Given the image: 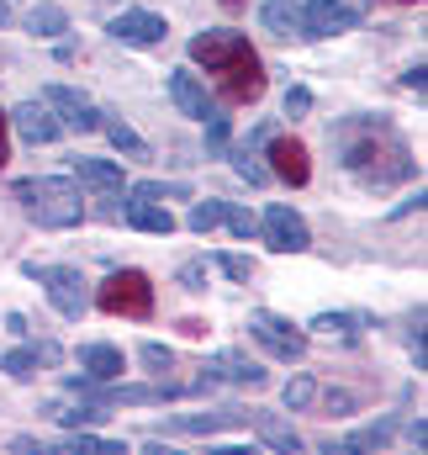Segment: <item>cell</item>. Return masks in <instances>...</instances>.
Returning <instances> with one entry per match:
<instances>
[{
    "label": "cell",
    "mask_w": 428,
    "mask_h": 455,
    "mask_svg": "<svg viewBox=\"0 0 428 455\" xmlns=\"http://www.w3.org/2000/svg\"><path fill=\"white\" fill-rule=\"evenodd\" d=\"M333 143H338V159L354 180L365 186H397L413 175V154H408V138L386 122V116H349L333 127Z\"/></svg>",
    "instance_id": "cell-1"
},
{
    "label": "cell",
    "mask_w": 428,
    "mask_h": 455,
    "mask_svg": "<svg viewBox=\"0 0 428 455\" xmlns=\"http://www.w3.org/2000/svg\"><path fill=\"white\" fill-rule=\"evenodd\" d=\"M191 64H202L207 75H217V91L233 107H249V101L265 96V64L249 48V37L233 32V27H217V32L191 37Z\"/></svg>",
    "instance_id": "cell-2"
},
{
    "label": "cell",
    "mask_w": 428,
    "mask_h": 455,
    "mask_svg": "<svg viewBox=\"0 0 428 455\" xmlns=\"http://www.w3.org/2000/svg\"><path fill=\"white\" fill-rule=\"evenodd\" d=\"M16 202H21V212H27L32 223H37V228H53V233L85 223V202H80L75 180H64V175H37V180H21V186H16Z\"/></svg>",
    "instance_id": "cell-3"
},
{
    "label": "cell",
    "mask_w": 428,
    "mask_h": 455,
    "mask_svg": "<svg viewBox=\"0 0 428 455\" xmlns=\"http://www.w3.org/2000/svg\"><path fill=\"white\" fill-rule=\"evenodd\" d=\"M96 307L111 313V318H148L154 313V281L143 270H116V275L101 281Z\"/></svg>",
    "instance_id": "cell-4"
},
{
    "label": "cell",
    "mask_w": 428,
    "mask_h": 455,
    "mask_svg": "<svg viewBox=\"0 0 428 455\" xmlns=\"http://www.w3.org/2000/svg\"><path fill=\"white\" fill-rule=\"evenodd\" d=\"M27 275L48 291V302L59 307V318H69V323H80V318H85L91 291H85V275H80L75 265H27Z\"/></svg>",
    "instance_id": "cell-5"
},
{
    "label": "cell",
    "mask_w": 428,
    "mask_h": 455,
    "mask_svg": "<svg viewBox=\"0 0 428 455\" xmlns=\"http://www.w3.org/2000/svg\"><path fill=\"white\" fill-rule=\"evenodd\" d=\"M365 16L360 0H302V37H338Z\"/></svg>",
    "instance_id": "cell-6"
},
{
    "label": "cell",
    "mask_w": 428,
    "mask_h": 455,
    "mask_svg": "<svg viewBox=\"0 0 428 455\" xmlns=\"http://www.w3.org/2000/svg\"><path fill=\"white\" fill-rule=\"evenodd\" d=\"M43 107L53 112L59 127H69V132H96V127H101L96 101H91L85 91H75V85H48V91H43Z\"/></svg>",
    "instance_id": "cell-7"
},
{
    "label": "cell",
    "mask_w": 428,
    "mask_h": 455,
    "mask_svg": "<svg viewBox=\"0 0 428 455\" xmlns=\"http://www.w3.org/2000/svg\"><path fill=\"white\" fill-rule=\"evenodd\" d=\"M249 334L265 344L275 360H302V355H307V334H302L291 318H281V313H265V307H259V313L249 318Z\"/></svg>",
    "instance_id": "cell-8"
},
{
    "label": "cell",
    "mask_w": 428,
    "mask_h": 455,
    "mask_svg": "<svg viewBox=\"0 0 428 455\" xmlns=\"http://www.w3.org/2000/svg\"><path fill=\"white\" fill-rule=\"evenodd\" d=\"M259 233H265V243H270L275 254H302V249H313V233H307V218H302V212H291L286 202H275V207L265 212V223H259Z\"/></svg>",
    "instance_id": "cell-9"
},
{
    "label": "cell",
    "mask_w": 428,
    "mask_h": 455,
    "mask_svg": "<svg viewBox=\"0 0 428 455\" xmlns=\"http://www.w3.org/2000/svg\"><path fill=\"white\" fill-rule=\"evenodd\" d=\"M164 91H170V101H175L180 112L196 116V122H212V116H217V101L207 96V85H202V80H196L191 69H170Z\"/></svg>",
    "instance_id": "cell-10"
},
{
    "label": "cell",
    "mask_w": 428,
    "mask_h": 455,
    "mask_svg": "<svg viewBox=\"0 0 428 455\" xmlns=\"http://www.w3.org/2000/svg\"><path fill=\"white\" fill-rule=\"evenodd\" d=\"M265 154H270V170L281 180H291V186H307L313 180V159H307V143L302 138H270Z\"/></svg>",
    "instance_id": "cell-11"
},
{
    "label": "cell",
    "mask_w": 428,
    "mask_h": 455,
    "mask_svg": "<svg viewBox=\"0 0 428 455\" xmlns=\"http://www.w3.org/2000/svg\"><path fill=\"white\" fill-rule=\"evenodd\" d=\"M107 32L116 43H132V48H148V43H164L170 37L164 16H154V11H122V16H111Z\"/></svg>",
    "instance_id": "cell-12"
},
{
    "label": "cell",
    "mask_w": 428,
    "mask_h": 455,
    "mask_svg": "<svg viewBox=\"0 0 428 455\" xmlns=\"http://www.w3.org/2000/svg\"><path fill=\"white\" fill-rule=\"evenodd\" d=\"M11 127H16V132L32 143V148H37V143H53V138L64 132V127L53 122V112H48L43 101H21V107L11 112Z\"/></svg>",
    "instance_id": "cell-13"
},
{
    "label": "cell",
    "mask_w": 428,
    "mask_h": 455,
    "mask_svg": "<svg viewBox=\"0 0 428 455\" xmlns=\"http://www.w3.org/2000/svg\"><path fill=\"white\" fill-rule=\"evenodd\" d=\"M122 218H127V228H138V233H159V238H170V233H175L170 207H164V202H154V196H132Z\"/></svg>",
    "instance_id": "cell-14"
},
{
    "label": "cell",
    "mask_w": 428,
    "mask_h": 455,
    "mask_svg": "<svg viewBox=\"0 0 428 455\" xmlns=\"http://www.w3.org/2000/svg\"><path fill=\"white\" fill-rule=\"evenodd\" d=\"M212 381H233V387H265L270 376H265V365H254V360H243V355H217L212 365H202Z\"/></svg>",
    "instance_id": "cell-15"
},
{
    "label": "cell",
    "mask_w": 428,
    "mask_h": 455,
    "mask_svg": "<svg viewBox=\"0 0 428 455\" xmlns=\"http://www.w3.org/2000/svg\"><path fill=\"white\" fill-rule=\"evenodd\" d=\"M238 424H249V413H238V408H222V413H180V419H170V435H217V429H238Z\"/></svg>",
    "instance_id": "cell-16"
},
{
    "label": "cell",
    "mask_w": 428,
    "mask_h": 455,
    "mask_svg": "<svg viewBox=\"0 0 428 455\" xmlns=\"http://www.w3.org/2000/svg\"><path fill=\"white\" fill-rule=\"evenodd\" d=\"M75 170H80V180H85L91 191H101V196H116V191L127 186L116 159H75Z\"/></svg>",
    "instance_id": "cell-17"
},
{
    "label": "cell",
    "mask_w": 428,
    "mask_h": 455,
    "mask_svg": "<svg viewBox=\"0 0 428 455\" xmlns=\"http://www.w3.org/2000/svg\"><path fill=\"white\" fill-rule=\"evenodd\" d=\"M80 365H85V376H91V381H116L127 360H122V349H116V344H85V349H80Z\"/></svg>",
    "instance_id": "cell-18"
},
{
    "label": "cell",
    "mask_w": 428,
    "mask_h": 455,
    "mask_svg": "<svg viewBox=\"0 0 428 455\" xmlns=\"http://www.w3.org/2000/svg\"><path fill=\"white\" fill-rule=\"evenodd\" d=\"M265 27H270L275 37L302 32V0H265Z\"/></svg>",
    "instance_id": "cell-19"
},
{
    "label": "cell",
    "mask_w": 428,
    "mask_h": 455,
    "mask_svg": "<svg viewBox=\"0 0 428 455\" xmlns=\"http://www.w3.org/2000/svg\"><path fill=\"white\" fill-rule=\"evenodd\" d=\"M254 429H259V440H265L270 451H286V455H297V451H302V435H297L291 424L270 419V413H259V419H254Z\"/></svg>",
    "instance_id": "cell-20"
},
{
    "label": "cell",
    "mask_w": 428,
    "mask_h": 455,
    "mask_svg": "<svg viewBox=\"0 0 428 455\" xmlns=\"http://www.w3.org/2000/svg\"><path fill=\"white\" fill-rule=\"evenodd\" d=\"M101 132L111 138V148H116V154H127V159H148V143H143L122 116H101Z\"/></svg>",
    "instance_id": "cell-21"
},
{
    "label": "cell",
    "mask_w": 428,
    "mask_h": 455,
    "mask_svg": "<svg viewBox=\"0 0 428 455\" xmlns=\"http://www.w3.org/2000/svg\"><path fill=\"white\" fill-rule=\"evenodd\" d=\"M392 435H397V419H376L349 435V451H381V445H392Z\"/></svg>",
    "instance_id": "cell-22"
},
{
    "label": "cell",
    "mask_w": 428,
    "mask_h": 455,
    "mask_svg": "<svg viewBox=\"0 0 428 455\" xmlns=\"http://www.w3.org/2000/svg\"><path fill=\"white\" fill-rule=\"evenodd\" d=\"M59 424H69V429H96V424H107L111 413L101 408V403H85V408H48Z\"/></svg>",
    "instance_id": "cell-23"
},
{
    "label": "cell",
    "mask_w": 428,
    "mask_h": 455,
    "mask_svg": "<svg viewBox=\"0 0 428 455\" xmlns=\"http://www.w3.org/2000/svg\"><path fill=\"white\" fill-rule=\"evenodd\" d=\"M27 27H32L37 37H59V32L69 27V16H64V5H37V11L27 16Z\"/></svg>",
    "instance_id": "cell-24"
},
{
    "label": "cell",
    "mask_w": 428,
    "mask_h": 455,
    "mask_svg": "<svg viewBox=\"0 0 428 455\" xmlns=\"http://www.w3.org/2000/svg\"><path fill=\"white\" fill-rule=\"evenodd\" d=\"M64 451L69 455H122V445H116V440H101V435H80V429H75V435L64 440Z\"/></svg>",
    "instance_id": "cell-25"
},
{
    "label": "cell",
    "mask_w": 428,
    "mask_h": 455,
    "mask_svg": "<svg viewBox=\"0 0 428 455\" xmlns=\"http://www.w3.org/2000/svg\"><path fill=\"white\" fill-rule=\"evenodd\" d=\"M281 397H286V408H291V413H302V408H313V403H318V381H313V376H297V381H286V392H281Z\"/></svg>",
    "instance_id": "cell-26"
},
{
    "label": "cell",
    "mask_w": 428,
    "mask_h": 455,
    "mask_svg": "<svg viewBox=\"0 0 428 455\" xmlns=\"http://www.w3.org/2000/svg\"><path fill=\"white\" fill-rule=\"evenodd\" d=\"M0 371H5V376H16V381L37 376V349H5V355H0Z\"/></svg>",
    "instance_id": "cell-27"
},
{
    "label": "cell",
    "mask_w": 428,
    "mask_h": 455,
    "mask_svg": "<svg viewBox=\"0 0 428 455\" xmlns=\"http://www.w3.org/2000/svg\"><path fill=\"white\" fill-rule=\"evenodd\" d=\"M222 207H227V202H196L191 218H186V228H191V233H212V228L222 223Z\"/></svg>",
    "instance_id": "cell-28"
},
{
    "label": "cell",
    "mask_w": 428,
    "mask_h": 455,
    "mask_svg": "<svg viewBox=\"0 0 428 455\" xmlns=\"http://www.w3.org/2000/svg\"><path fill=\"white\" fill-rule=\"evenodd\" d=\"M360 323L365 318H354V313H322V318H313L318 334H360Z\"/></svg>",
    "instance_id": "cell-29"
},
{
    "label": "cell",
    "mask_w": 428,
    "mask_h": 455,
    "mask_svg": "<svg viewBox=\"0 0 428 455\" xmlns=\"http://www.w3.org/2000/svg\"><path fill=\"white\" fill-rule=\"evenodd\" d=\"M138 360H143V365H148V371H154V376H164V371H170V365H175V349H170V344H143V349H138Z\"/></svg>",
    "instance_id": "cell-30"
},
{
    "label": "cell",
    "mask_w": 428,
    "mask_h": 455,
    "mask_svg": "<svg viewBox=\"0 0 428 455\" xmlns=\"http://www.w3.org/2000/svg\"><path fill=\"white\" fill-rule=\"evenodd\" d=\"M222 223L233 228L238 238H254V233H259V218H254L249 207H222Z\"/></svg>",
    "instance_id": "cell-31"
},
{
    "label": "cell",
    "mask_w": 428,
    "mask_h": 455,
    "mask_svg": "<svg viewBox=\"0 0 428 455\" xmlns=\"http://www.w3.org/2000/svg\"><path fill=\"white\" fill-rule=\"evenodd\" d=\"M217 265H222L227 281H249L254 275V259H243V254H217Z\"/></svg>",
    "instance_id": "cell-32"
},
{
    "label": "cell",
    "mask_w": 428,
    "mask_h": 455,
    "mask_svg": "<svg viewBox=\"0 0 428 455\" xmlns=\"http://www.w3.org/2000/svg\"><path fill=\"white\" fill-rule=\"evenodd\" d=\"M233 170H238L249 186H265V170L254 164V154H249V148H238V154H233Z\"/></svg>",
    "instance_id": "cell-33"
},
{
    "label": "cell",
    "mask_w": 428,
    "mask_h": 455,
    "mask_svg": "<svg viewBox=\"0 0 428 455\" xmlns=\"http://www.w3.org/2000/svg\"><path fill=\"white\" fill-rule=\"evenodd\" d=\"M313 112V91H307V85H291V91H286V116H307Z\"/></svg>",
    "instance_id": "cell-34"
},
{
    "label": "cell",
    "mask_w": 428,
    "mask_h": 455,
    "mask_svg": "<svg viewBox=\"0 0 428 455\" xmlns=\"http://www.w3.org/2000/svg\"><path fill=\"white\" fill-rule=\"evenodd\" d=\"M207 148L212 154H227V116H212L207 122Z\"/></svg>",
    "instance_id": "cell-35"
},
{
    "label": "cell",
    "mask_w": 428,
    "mask_h": 455,
    "mask_svg": "<svg viewBox=\"0 0 428 455\" xmlns=\"http://www.w3.org/2000/svg\"><path fill=\"white\" fill-rule=\"evenodd\" d=\"M180 281H186V291H202V281H207V265H202V259H191V265L180 270Z\"/></svg>",
    "instance_id": "cell-36"
},
{
    "label": "cell",
    "mask_w": 428,
    "mask_h": 455,
    "mask_svg": "<svg viewBox=\"0 0 428 455\" xmlns=\"http://www.w3.org/2000/svg\"><path fill=\"white\" fill-rule=\"evenodd\" d=\"M402 85H408V91H418V96H424V85H428V69H424V64H418V69H408V75H402Z\"/></svg>",
    "instance_id": "cell-37"
},
{
    "label": "cell",
    "mask_w": 428,
    "mask_h": 455,
    "mask_svg": "<svg viewBox=\"0 0 428 455\" xmlns=\"http://www.w3.org/2000/svg\"><path fill=\"white\" fill-rule=\"evenodd\" d=\"M408 440H413V445H424V440H428V424H424V419H413V424H408Z\"/></svg>",
    "instance_id": "cell-38"
},
{
    "label": "cell",
    "mask_w": 428,
    "mask_h": 455,
    "mask_svg": "<svg viewBox=\"0 0 428 455\" xmlns=\"http://www.w3.org/2000/svg\"><path fill=\"white\" fill-rule=\"evenodd\" d=\"M5 127H11V116H0V170H5V159H11V143H5Z\"/></svg>",
    "instance_id": "cell-39"
},
{
    "label": "cell",
    "mask_w": 428,
    "mask_h": 455,
    "mask_svg": "<svg viewBox=\"0 0 428 455\" xmlns=\"http://www.w3.org/2000/svg\"><path fill=\"white\" fill-rule=\"evenodd\" d=\"M0 27H11V0H0Z\"/></svg>",
    "instance_id": "cell-40"
},
{
    "label": "cell",
    "mask_w": 428,
    "mask_h": 455,
    "mask_svg": "<svg viewBox=\"0 0 428 455\" xmlns=\"http://www.w3.org/2000/svg\"><path fill=\"white\" fill-rule=\"evenodd\" d=\"M222 5H243V0H222Z\"/></svg>",
    "instance_id": "cell-41"
},
{
    "label": "cell",
    "mask_w": 428,
    "mask_h": 455,
    "mask_svg": "<svg viewBox=\"0 0 428 455\" xmlns=\"http://www.w3.org/2000/svg\"><path fill=\"white\" fill-rule=\"evenodd\" d=\"M402 5H408V0H402Z\"/></svg>",
    "instance_id": "cell-42"
}]
</instances>
